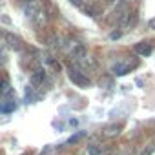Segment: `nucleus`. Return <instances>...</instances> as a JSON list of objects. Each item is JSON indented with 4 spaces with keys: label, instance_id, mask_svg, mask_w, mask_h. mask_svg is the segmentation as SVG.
<instances>
[{
    "label": "nucleus",
    "instance_id": "1",
    "mask_svg": "<svg viewBox=\"0 0 155 155\" xmlns=\"http://www.w3.org/2000/svg\"><path fill=\"white\" fill-rule=\"evenodd\" d=\"M137 66H139V60H137V58H133V57H124V58L117 60V62L111 66V73H113L115 77H124V75H128L131 69H135Z\"/></svg>",
    "mask_w": 155,
    "mask_h": 155
},
{
    "label": "nucleus",
    "instance_id": "2",
    "mask_svg": "<svg viewBox=\"0 0 155 155\" xmlns=\"http://www.w3.org/2000/svg\"><path fill=\"white\" fill-rule=\"evenodd\" d=\"M69 81L75 84V86H79V88H86V86H90L91 84V81H90V77L82 71V69H79V68H69Z\"/></svg>",
    "mask_w": 155,
    "mask_h": 155
},
{
    "label": "nucleus",
    "instance_id": "3",
    "mask_svg": "<svg viewBox=\"0 0 155 155\" xmlns=\"http://www.w3.org/2000/svg\"><path fill=\"white\" fill-rule=\"evenodd\" d=\"M4 38H6L8 46L13 51H22L24 49V42H22V38L18 35H15V33H4Z\"/></svg>",
    "mask_w": 155,
    "mask_h": 155
},
{
    "label": "nucleus",
    "instance_id": "4",
    "mask_svg": "<svg viewBox=\"0 0 155 155\" xmlns=\"http://www.w3.org/2000/svg\"><path fill=\"white\" fill-rule=\"evenodd\" d=\"M69 55H71V58H75L77 62L82 60V58L88 55L86 46H84V44H81V42H73V44H71V49H69Z\"/></svg>",
    "mask_w": 155,
    "mask_h": 155
},
{
    "label": "nucleus",
    "instance_id": "5",
    "mask_svg": "<svg viewBox=\"0 0 155 155\" xmlns=\"http://www.w3.org/2000/svg\"><path fill=\"white\" fill-rule=\"evenodd\" d=\"M44 81H46V69L44 68H37L31 71V75H29L31 86H40V84H44Z\"/></svg>",
    "mask_w": 155,
    "mask_h": 155
},
{
    "label": "nucleus",
    "instance_id": "6",
    "mask_svg": "<svg viewBox=\"0 0 155 155\" xmlns=\"http://www.w3.org/2000/svg\"><path fill=\"white\" fill-rule=\"evenodd\" d=\"M42 8H44V0H31V2H28L24 6V13H26V17L33 18V15L37 11H40Z\"/></svg>",
    "mask_w": 155,
    "mask_h": 155
},
{
    "label": "nucleus",
    "instance_id": "7",
    "mask_svg": "<svg viewBox=\"0 0 155 155\" xmlns=\"http://www.w3.org/2000/svg\"><path fill=\"white\" fill-rule=\"evenodd\" d=\"M48 20H49V15L44 11V8H42L40 11H37V13L33 15V18H31V22H33L35 28H38V29L46 28V26H48Z\"/></svg>",
    "mask_w": 155,
    "mask_h": 155
},
{
    "label": "nucleus",
    "instance_id": "8",
    "mask_svg": "<svg viewBox=\"0 0 155 155\" xmlns=\"http://www.w3.org/2000/svg\"><path fill=\"white\" fill-rule=\"evenodd\" d=\"M133 51H135L139 57H150L151 51H153V48H151L150 42H139V44L133 46Z\"/></svg>",
    "mask_w": 155,
    "mask_h": 155
},
{
    "label": "nucleus",
    "instance_id": "9",
    "mask_svg": "<svg viewBox=\"0 0 155 155\" xmlns=\"http://www.w3.org/2000/svg\"><path fill=\"white\" fill-rule=\"evenodd\" d=\"M120 131H122V124H110V126L102 128V137L113 139V137H117Z\"/></svg>",
    "mask_w": 155,
    "mask_h": 155
},
{
    "label": "nucleus",
    "instance_id": "10",
    "mask_svg": "<svg viewBox=\"0 0 155 155\" xmlns=\"http://www.w3.org/2000/svg\"><path fill=\"white\" fill-rule=\"evenodd\" d=\"M126 13H128V8H126L124 4H119V6L115 8V11H113V18H115L117 22H120V20L124 18Z\"/></svg>",
    "mask_w": 155,
    "mask_h": 155
},
{
    "label": "nucleus",
    "instance_id": "11",
    "mask_svg": "<svg viewBox=\"0 0 155 155\" xmlns=\"http://www.w3.org/2000/svg\"><path fill=\"white\" fill-rule=\"evenodd\" d=\"M82 9H84V13L90 15V17H99V15H101V9H99L95 4H84Z\"/></svg>",
    "mask_w": 155,
    "mask_h": 155
},
{
    "label": "nucleus",
    "instance_id": "12",
    "mask_svg": "<svg viewBox=\"0 0 155 155\" xmlns=\"http://www.w3.org/2000/svg\"><path fill=\"white\" fill-rule=\"evenodd\" d=\"M86 137V131H79V133H75V135H71L69 139H68V142L66 144H77L79 140H82Z\"/></svg>",
    "mask_w": 155,
    "mask_h": 155
},
{
    "label": "nucleus",
    "instance_id": "13",
    "mask_svg": "<svg viewBox=\"0 0 155 155\" xmlns=\"http://www.w3.org/2000/svg\"><path fill=\"white\" fill-rule=\"evenodd\" d=\"M86 153H88V155H101V148H99L97 144H88Z\"/></svg>",
    "mask_w": 155,
    "mask_h": 155
},
{
    "label": "nucleus",
    "instance_id": "14",
    "mask_svg": "<svg viewBox=\"0 0 155 155\" xmlns=\"http://www.w3.org/2000/svg\"><path fill=\"white\" fill-rule=\"evenodd\" d=\"M120 37H122V29H117V31H113V33L110 35V38H111V40H119Z\"/></svg>",
    "mask_w": 155,
    "mask_h": 155
},
{
    "label": "nucleus",
    "instance_id": "15",
    "mask_svg": "<svg viewBox=\"0 0 155 155\" xmlns=\"http://www.w3.org/2000/svg\"><path fill=\"white\" fill-rule=\"evenodd\" d=\"M99 84H101V88L102 86H111V79H110V77H104V79H101Z\"/></svg>",
    "mask_w": 155,
    "mask_h": 155
},
{
    "label": "nucleus",
    "instance_id": "16",
    "mask_svg": "<svg viewBox=\"0 0 155 155\" xmlns=\"http://www.w3.org/2000/svg\"><path fill=\"white\" fill-rule=\"evenodd\" d=\"M153 151H155V146H153V144H150V146H148V148H146V150L140 153V155H151Z\"/></svg>",
    "mask_w": 155,
    "mask_h": 155
},
{
    "label": "nucleus",
    "instance_id": "17",
    "mask_svg": "<svg viewBox=\"0 0 155 155\" xmlns=\"http://www.w3.org/2000/svg\"><path fill=\"white\" fill-rule=\"evenodd\" d=\"M75 8H84V0H69Z\"/></svg>",
    "mask_w": 155,
    "mask_h": 155
},
{
    "label": "nucleus",
    "instance_id": "18",
    "mask_svg": "<svg viewBox=\"0 0 155 155\" xmlns=\"http://www.w3.org/2000/svg\"><path fill=\"white\" fill-rule=\"evenodd\" d=\"M148 28H150V29H153V31H155V18H151V20H150V22H148Z\"/></svg>",
    "mask_w": 155,
    "mask_h": 155
},
{
    "label": "nucleus",
    "instance_id": "19",
    "mask_svg": "<svg viewBox=\"0 0 155 155\" xmlns=\"http://www.w3.org/2000/svg\"><path fill=\"white\" fill-rule=\"evenodd\" d=\"M4 62H6V53L0 51V64H4Z\"/></svg>",
    "mask_w": 155,
    "mask_h": 155
},
{
    "label": "nucleus",
    "instance_id": "20",
    "mask_svg": "<svg viewBox=\"0 0 155 155\" xmlns=\"http://www.w3.org/2000/svg\"><path fill=\"white\" fill-rule=\"evenodd\" d=\"M102 2H106V4H113L115 0H102Z\"/></svg>",
    "mask_w": 155,
    "mask_h": 155
},
{
    "label": "nucleus",
    "instance_id": "21",
    "mask_svg": "<svg viewBox=\"0 0 155 155\" xmlns=\"http://www.w3.org/2000/svg\"><path fill=\"white\" fill-rule=\"evenodd\" d=\"M20 155H31V153H28V151H26V153H20Z\"/></svg>",
    "mask_w": 155,
    "mask_h": 155
},
{
    "label": "nucleus",
    "instance_id": "22",
    "mask_svg": "<svg viewBox=\"0 0 155 155\" xmlns=\"http://www.w3.org/2000/svg\"><path fill=\"white\" fill-rule=\"evenodd\" d=\"M24 2H26V4H28V2H31V0H24Z\"/></svg>",
    "mask_w": 155,
    "mask_h": 155
},
{
    "label": "nucleus",
    "instance_id": "23",
    "mask_svg": "<svg viewBox=\"0 0 155 155\" xmlns=\"http://www.w3.org/2000/svg\"><path fill=\"white\" fill-rule=\"evenodd\" d=\"M0 155H4V151H2V150H0Z\"/></svg>",
    "mask_w": 155,
    "mask_h": 155
}]
</instances>
